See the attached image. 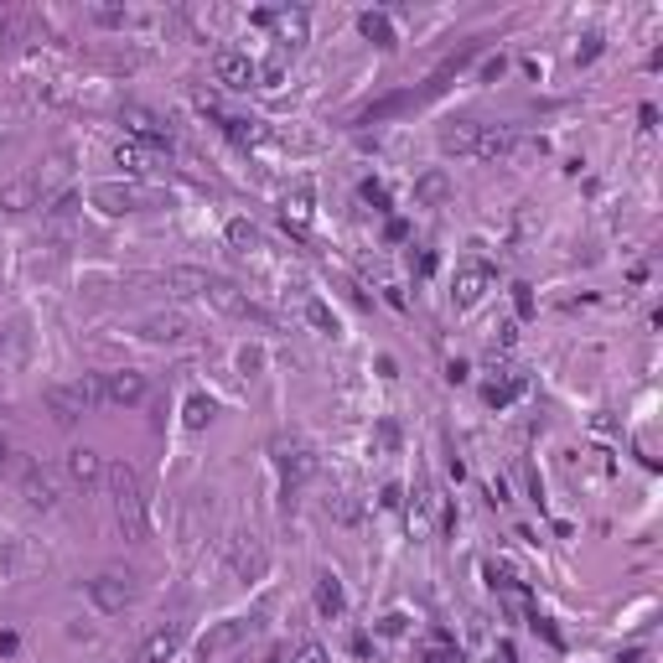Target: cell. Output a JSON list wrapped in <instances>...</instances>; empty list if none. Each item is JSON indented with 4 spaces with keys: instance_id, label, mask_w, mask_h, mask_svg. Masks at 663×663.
<instances>
[{
    "instance_id": "cell-22",
    "label": "cell",
    "mask_w": 663,
    "mask_h": 663,
    "mask_svg": "<svg viewBox=\"0 0 663 663\" xmlns=\"http://www.w3.org/2000/svg\"><path fill=\"white\" fill-rule=\"evenodd\" d=\"M275 31H280V47L296 52L306 42V11H280V16H275Z\"/></svg>"
},
{
    "instance_id": "cell-20",
    "label": "cell",
    "mask_w": 663,
    "mask_h": 663,
    "mask_svg": "<svg viewBox=\"0 0 663 663\" xmlns=\"http://www.w3.org/2000/svg\"><path fill=\"white\" fill-rule=\"evenodd\" d=\"M446 197H451V177L446 172H425L415 181V208H441Z\"/></svg>"
},
{
    "instance_id": "cell-9",
    "label": "cell",
    "mask_w": 663,
    "mask_h": 663,
    "mask_svg": "<svg viewBox=\"0 0 663 663\" xmlns=\"http://www.w3.org/2000/svg\"><path fill=\"white\" fill-rule=\"evenodd\" d=\"M99 394H104V404H140L151 384L135 368H115V373H99Z\"/></svg>"
},
{
    "instance_id": "cell-24",
    "label": "cell",
    "mask_w": 663,
    "mask_h": 663,
    "mask_svg": "<svg viewBox=\"0 0 663 663\" xmlns=\"http://www.w3.org/2000/svg\"><path fill=\"white\" fill-rule=\"evenodd\" d=\"M358 27H363V36H368V42H379V47H394V27H389V16H384V11H363Z\"/></svg>"
},
{
    "instance_id": "cell-39",
    "label": "cell",
    "mask_w": 663,
    "mask_h": 663,
    "mask_svg": "<svg viewBox=\"0 0 663 663\" xmlns=\"http://www.w3.org/2000/svg\"><path fill=\"white\" fill-rule=\"evenodd\" d=\"M513 342H518V327H513V322H503V327H498V347H513Z\"/></svg>"
},
{
    "instance_id": "cell-3",
    "label": "cell",
    "mask_w": 663,
    "mask_h": 663,
    "mask_svg": "<svg viewBox=\"0 0 663 663\" xmlns=\"http://www.w3.org/2000/svg\"><path fill=\"white\" fill-rule=\"evenodd\" d=\"M254 633H260V617H223V622H212L208 633L197 637V663L228 659V653H234V648H244Z\"/></svg>"
},
{
    "instance_id": "cell-7",
    "label": "cell",
    "mask_w": 663,
    "mask_h": 663,
    "mask_svg": "<svg viewBox=\"0 0 663 663\" xmlns=\"http://www.w3.org/2000/svg\"><path fill=\"white\" fill-rule=\"evenodd\" d=\"M151 197H156V192H151V187H140V181H93V187H89V203L99 212H109V218H120V212H140Z\"/></svg>"
},
{
    "instance_id": "cell-26",
    "label": "cell",
    "mask_w": 663,
    "mask_h": 663,
    "mask_svg": "<svg viewBox=\"0 0 663 663\" xmlns=\"http://www.w3.org/2000/svg\"><path fill=\"white\" fill-rule=\"evenodd\" d=\"M181 420H187V430H203V425L212 420V399H208V394H192L187 410H181Z\"/></svg>"
},
{
    "instance_id": "cell-17",
    "label": "cell",
    "mask_w": 663,
    "mask_h": 663,
    "mask_svg": "<svg viewBox=\"0 0 663 663\" xmlns=\"http://www.w3.org/2000/svg\"><path fill=\"white\" fill-rule=\"evenodd\" d=\"M42 203V177H11L0 187V208L5 212H27Z\"/></svg>"
},
{
    "instance_id": "cell-4",
    "label": "cell",
    "mask_w": 663,
    "mask_h": 663,
    "mask_svg": "<svg viewBox=\"0 0 663 663\" xmlns=\"http://www.w3.org/2000/svg\"><path fill=\"white\" fill-rule=\"evenodd\" d=\"M93 404H104L99 373H84V379H73V384H52V389H47V410L58 415V425H73L84 410H93Z\"/></svg>"
},
{
    "instance_id": "cell-6",
    "label": "cell",
    "mask_w": 663,
    "mask_h": 663,
    "mask_svg": "<svg viewBox=\"0 0 663 663\" xmlns=\"http://www.w3.org/2000/svg\"><path fill=\"white\" fill-rule=\"evenodd\" d=\"M84 591H89V602L99 611H130V606L140 602V586H135V575L130 571H99L93 580H84Z\"/></svg>"
},
{
    "instance_id": "cell-29",
    "label": "cell",
    "mask_w": 663,
    "mask_h": 663,
    "mask_svg": "<svg viewBox=\"0 0 663 663\" xmlns=\"http://www.w3.org/2000/svg\"><path fill=\"white\" fill-rule=\"evenodd\" d=\"M301 311H306V322H311L316 332H337V316H332V311H327L322 301H316V296H311V301H306Z\"/></svg>"
},
{
    "instance_id": "cell-12",
    "label": "cell",
    "mask_w": 663,
    "mask_h": 663,
    "mask_svg": "<svg viewBox=\"0 0 663 663\" xmlns=\"http://www.w3.org/2000/svg\"><path fill=\"white\" fill-rule=\"evenodd\" d=\"M181 643H187V622H166V627H156V633L135 648V663H172Z\"/></svg>"
},
{
    "instance_id": "cell-15",
    "label": "cell",
    "mask_w": 663,
    "mask_h": 663,
    "mask_svg": "<svg viewBox=\"0 0 663 663\" xmlns=\"http://www.w3.org/2000/svg\"><path fill=\"white\" fill-rule=\"evenodd\" d=\"M275 456H280V477H285V492H296V487H301L306 477L316 472V456L306 451V446H285V441H280V446H275Z\"/></svg>"
},
{
    "instance_id": "cell-8",
    "label": "cell",
    "mask_w": 663,
    "mask_h": 663,
    "mask_svg": "<svg viewBox=\"0 0 663 663\" xmlns=\"http://www.w3.org/2000/svg\"><path fill=\"white\" fill-rule=\"evenodd\" d=\"M16 477H21V498H27L31 508H42V513L58 508L62 487H58V472H52V467H42V461H21Z\"/></svg>"
},
{
    "instance_id": "cell-13",
    "label": "cell",
    "mask_w": 663,
    "mask_h": 663,
    "mask_svg": "<svg viewBox=\"0 0 663 663\" xmlns=\"http://www.w3.org/2000/svg\"><path fill=\"white\" fill-rule=\"evenodd\" d=\"M203 301L218 306L223 316H254V306H249V296H244L234 280H223V275H203Z\"/></svg>"
},
{
    "instance_id": "cell-37",
    "label": "cell",
    "mask_w": 663,
    "mask_h": 663,
    "mask_svg": "<svg viewBox=\"0 0 663 663\" xmlns=\"http://www.w3.org/2000/svg\"><path fill=\"white\" fill-rule=\"evenodd\" d=\"M513 306H518V316H534V296H529V285H513Z\"/></svg>"
},
{
    "instance_id": "cell-41",
    "label": "cell",
    "mask_w": 663,
    "mask_h": 663,
    "mask_svg": "<svg viewBox=\"0 0 663 663\" xmlns=\"http://www.w3.org/2000/svg\"><path fill=\"white\" fill-rule=\"evenodd\" d=\"M5 461H11V451H5V435H0V472H5Z\"/></svg>"
},
{
    "instance_id": "cell-28",
    "label": "cell",
    "mask_w": 663,
    "mask_h": 663,
    "mask_svg": "<svg viewBox=\"0 0 663 663\" xmlns=\"http://www.w3.org/2000/svg\"><path fill=\"white\" fill-rule=\"evenodd\" d=\"M228 244H234V249H254V244H260V228L244 223V218H234V223H228Z\"/></svg>"
},
{
    "instance_id": "cell-19",
    "label": "cell",
    "mask_w": 663,
    "mask_h": 663,
    "mask_svg": "<svg viewBox=\"0 0 663 663\" xmlns=\"http://www.w3.org/2000/svg\"><path fill=\"white\" fill-rule=\"evenodd\" d=\"M140 332H146L151 342H177V337H187V316H181V311H156V316L140 322Z\"/></svg>"
},
{
    "instance_id": "cell-40",
    "label": "cell",
    "mask_w": 663,
    "mask_h": 663,
    "mask_svg": "<svg viewBox=\"0 0 663 663\" xmlns=\"http://www.w3.org/2000/svg\"><path fill=\"white\" fill-rule=\"evenodd\" d=\"M503 68H508L503 58H487V62H483V78H503Z\"/></svg>"
},
{
    "instance_id": "cell-42",
    "label": "cell",
    "mask_w": 663,
    "mask_h": 663,
    "mask_svg": "<svg viewBox=\"0 0 663 663\" xmlns=\"http://www.w3.org/2000/svg\"><path fill=\"white\" fill-rule=\"evenodd\" d=\"M0 410H5V404H0Z\"/></svg>"
},
{
    "instance_id": "cell-11",
    "label": "cell",
    "mask_w": 663,
    "mask_h": 663,
    "mask_svg": "<svg viewBox=\"0 0 663 663\" xmlns=\"http://www.w3.org/2000/svg\"><path fill=\"white\" fill-rule=\"evenodd\" d=\"M120 120L130 124V135H135V140H146V146H172V124L161 120L156 109H146V104H124Z\"/></svg>"
},
{
    "instance_id": "cell-34",
    "label": "cell",
    "mask_w": 663,
    "mask_h": 663,
    "mask_svg": "<svg viewBox=\"0 0 663 663\" xmlns=\"http://www.w3.org/2000/svg\"><path fill=\"white\" fill-rule=\"evenodd\" d=\"M239 368L249 373V379H254V373L265 368V347H244V353H239Z\"/></svg>"
},
{
    "instance_id": "cell-14",
    "label": "cell",
    "mask_w": 663,
    "mask_h": 663,
    "mask_svg": "<svg viewBox=\"0 0 663 663\" xmlns=\"http://www.w3.org/2000/svg\"><path fill=\"white\" fill-rule=\"evenodd\" d=\"M212 78H218L223 89H249V84H254V62H249V52L223 47V52L212 58Z\"/></svg>"
},
{
    "instance_id": "cell-2",
    "label": "cell",
    "mask_w": 663,
    "mask_h": 663,
    "mask_svg": "<svg viewBox=\"0 0 663 663\" xmlns=\"http://www.w3.org/2000/svg\"><path fill=\"white\" fill-rule=\"evenodd\" d=\"M104 483L115 492V523H120V534L130 544L146 539V529H151V508H146V477L130 467V461H115L109 472H104Z\"/></svg>"
},
{
    "instance_id": "cell-27",
    "label": "cell",
    "mask_w": 663,
    "mask_h": 663,
    "mask_svg": "<svg viewBox=\"0 0 663 663\" xmlns=\"http://www.w3.org/2000/svg\"><path fill=\"white\" fill-rule=\"evenodd\" d=\"M425 663H461V648L446 633H435V643L425 648Z\"/></svg>"
},
{
    "instance_id": "cell-32",
    "label": "cell",
    "mask_w": 663,
    "mask_h": 663,
    "mask_svg": "<svg viewBox=\"0 0 663 663\" xmlns=\"http://www.w3.org/2000/svg\"><path fill=\"white\" fill-rule=\"evenodd\" d=\"M327 508H332V518H342V523H358V503H353L347 492H342V498H332Z\"/></svg>"
},
{
    "instance_id": "cell-38",
    "label": "cell",
    "mask_w": 663,
    "mask_h": 663,
    "mask_svg": "<svg viewBox=\"0 0 663 663\" xmlns=\"http://www.w3.org/2000/svg\"><path fill=\"white\" fill-rule=\"evenodd\" d=\"M363 197H368V203H373V208H384V203H389V192H384V187H379V181H363Z\"/></svg>"
},
{
    "instance_id": "cell-1",
    "label": "cell",
    "mask_w": 663,
    "mask_h": 663,
    "mask_svg": "<svg viewBox=\"0 0 663 663\" xmlns=\"http://www.w3.org/2000/svg\"><path fill=\"white\" fill-rule=\"evenodd\" d=\"M513 124H477L456 120L441 130V151L446 156H472V161H508L513 156Z\"/></svg>"
},
{
    "instance_id": "cell-33",
    "label": "cell",
    "mask_w": 663,
    "mask_h": 663,
    "mask_svg": "<svg viewBox=\"0 0 663 663\" xmlns=\"http://www.w3.org/2000/svg\"><path fill=\"white\" fill-rule=\"evenodd\" d=\"M291 663H327V648H322V643H301V648L291 653Z\"/></svg>"
},
{
    "instance_id": "cell-10",
    "label": "cell",
    "mask_w": 663,
    "mask_h": 663,
    "mask_svg": "<svg viewBox=\"0 0 663 663\" xmlns=\"http://www.w3.org/2000/svg\"><path fill=\"white\" fill-rule=\"evenodd\" d=\"M487 291H492V270H487V265H461V270L451 275V306L456 311H472Z\"/></svg>"
},
{
    "instance_id": "cell-25",
    "label": "cell",
    "mask_w": 663,
    "mask_h": 663,
    "mask_svg": "<svg viewBox=\"0 0 663 663\" xmlns=\"http://www.w3.org/2000/svg\"><path fill=\"white\" fill-rule=\"evenodd\" d=\"M115 161H120L124 172H151V151L135 146V140H120V146H115Z\"/></svg>"
},
{
    "instance_id": "cell-18",
    "label": "cell",
    "mask_w": 663,
    "mask_h": 663,
    "mask_svg": "<svg viewBox=\"0 0 663 663\" xmlns=\"http://www.w3.org/2000/svg\"><path fill=\"white\" fill-rule=\"evenodd\" d=\"M311 596H316V611L332 617V622L347 611V591H342V580H337L332 571H316V591H311Z\"/></svg>"
},
{
    "instance_id": "cell-31",
    "label": "cell",
    "mask_w": 663,
    "mask_h": 663,
    "mask_svg": "<svg viewBox=\"0 0 663 663\" xmlns=\"http://www.w3.org/2000/svg\"><path fill=\"white\" fill-rule=\"evenodd\" d=\"M93 21H104V27H124L130 11H124V5H93Z\"/></svg>"
},
{
    "instance_id": "cell-23",
    "label": "cell",
    "mask_w": 663,
    "mask_h": 663,
    "mask_svg": "<svg viewBox=\"0 0 663 663\" xmlns=\"http://www.w3.org/2000/svg\"><path fill=\"white\" fill-rule=\"evenodd\" d=\"M285 223H296V228L311 223V181H301L296 192H285Z\"/></svg>"
},
{
    "instance_id": "cell-21",
    "label": "cell",
    "mask_w": 663,
    "mask_h": 663,
    "mask_svg": "<svg viewBox=\"0 0 663 663\" xmlns=\"http://www.w3.org/2000/svg\"><path fill=\"white\" fill-rule=\"evenodd\" d=\"M523 389H529V379H523V373H508V379H492V384L483 389V399L492 404V410H503V404H513Z\"/></svg>"
},
{
    "instance_id": "cell-35",
    "label": "cell",
    "mask_w": 663,
    "mask_h": 663,
    "mask_svg": "<svg viewBox=\"0 0 663 663\" xmlns=\"http://www.w3.org/2000/svg\"><path fill=\"white\" fill-rule=\"evenodd\" d=\"M394 446H399V425L384 420V425H379V451H394Z\"/></svg>"
},
{
    "instance_id": "cell-16",
    "label": "cell",
    "mask_w": 663,
    "mask_h": 663,
    "mask_svg": "<svg viewBox=\"0 0 663 663\" xmlns=\"http://www.w3.org/2000/svg\"><path fill=\"white\" fill-rule=\"evenodd\" d=\"M104 472H109V467H104V456H99V451H89V446H73V451H68V483L99 487V483H104Z\"/></svg>"
},
{
    "instance_id": "cell-5",
    "label": "cell",
    "mask_w": 663,
    "mask_h": 663,
    "mask_svg": "<svg viewBox=\"0 0 663 663\" xmlns=\"http://www.w3.org/2000/svg\"><path fill=\"white\" fill-rule=\"evenodd\" d=\"M223 560H228V575H234V580H260V575L270 571V549H265L260 534H249V529H239V534L223 539Z\"/></svg>"
},
{
    "instance_id": "cell-30",
    "label": "cell",
    "mask_w": 663,
    "mask_h": 663,
    "mask_svg": "<svg viewBox=\"0 0 663 663\" xmlns=\"http://www.w3.org/2000/svg\"><path fill=\"white\" fill-rule=\"evenodd\" d=\"M280 73H285V52H275L265 68H254V78H265V89H275V84H280Z\"/></svg>"
},
{
    "instance_id": "cell-36",
    "label": "cell",
    "mask_w": 663,
    "mask_h": 663,
    "mask_svg": "<svg viewBox=\"0 0 663 663\" xmlns=\"http://www.w3.org/2000/svg\"><path fill=\"white\" fill-rule=\"evenodd\" d=\"M602 58V36H586V47H575V62H596Z\"/></svg>"
}]
</instances>
